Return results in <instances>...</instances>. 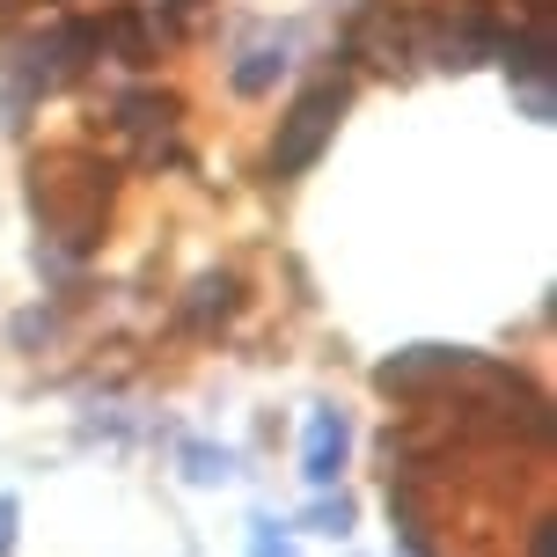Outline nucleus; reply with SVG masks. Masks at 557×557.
<instances>
[{
	"label": "nucleus",
	"mask_w": 557,
	"mask_h": 557,
	"mask_svg": "<svg viewBox=\"0 0 557 557\" xmlns=\"http://www.w3.org/2000/svg\"><path fill=\"white\" fill-rule=\"evenodd\" d=\"M37 337H52V315L45 308H29L23 323H15V345H37Z\"/></svg>",
	"instance_id": "obj_10"
},
{
	"label": "nucleus",
	"mask_w": 557,
	"mask_h": 557,
	"mask_svg": "<svg viewBox=\"0 0 557 557\" xmlns=\"http://www.w3.org/2000/svg\"><path fill=\"white\" fill-rule=\"evenodd\" d=\"M15 550V499H8V492H0V557Z\"/></svg>",
	"instance_id": "obj_11"
},
{
	"label": "nucleus",
	"mask_w": 557,
	"mask_h": 557,
	"mask_svg": "<svg viewBox=\"0 0 557 557\" xmlns=\"http://www.w3.org/2000/svg\"><path fill=\"white\" fill-rule=\"evenodd\" d=\"M176 462H184V476H191V484H227V476H235V455H227V447H213V441H184V455H176Z\"/></svg>",
	"instance_id": "obj_6"
},
{
	"label": "nucleus",
	"mask_w": 557,
	"mask_h": 557,
	"mask_svg": "<svg viewBox=\"0 0 557 557\" xmlns=\"http://www.w3.org/2000/svg\"><path fill=\"white\" fill-rule=\"evenodd\" d=\"M250 557H294V550H286V529H278V521H264V513L250 521Z\"/></svg>",
	"instance_id": "obj_8"
},
{
	"label": "nucleus",
	"mask_w": 557,
	"mask_h": 557,
	"mask_svg": "<svg viewBox=\"0 0 557 557\" xmlns=\"http://www.w3.org/2000/svg\"><path fill=\"white\" fill-rule=\"evenodd\" d=\"M235 308H243V278L235 272H198L191 294L176 301V323H184V331H213L221 315H235Z\"/></svg>",
	"instance_id": "obj_5"
},
{
	"label": "nucleus",
	"mask_w": 557,
	"mask_h": 557,
	"mask_svg": "<svg viewBox=\"0 0 557 557\" xmlns=\"http://www.w3.org/2000/svg\"><path fill=\"white\" fill-rule=\"evenodd\" d=\"M286 74H294V29H278V23L243 29V45L227 59V88H235L243 103H257V96H272Z\"/></svg>",
	"instance_id": "obj_2"
},
{
	"label": "nucleus",
	"mask_w": 557,
	"mask_h": 557,
	"mask_svg": "<svg viewBox=\"0 0 557 557\" xmlns=\"http://www.w3.org/2000/svg\"><path fill=\"white\" fill-rule=\"evenodd\" d=\"M308 529L315 535H352V499H345V492H323V499L308 506Z\"/></svg>",
	"instance_id": "obj_7"
},
{
	"label": "nucleus",
	"mask_w": 557,
	"mask_h": 557,
	"mask_svg": "<svg viewBox=\"0 0 557 557\" xmlns=\"http://www.w3.org/2000/svg\"><path fill=\"white\" fill-rule=\"evenodd\" d=\"M513 96H521L529 125H550V82H513Z\"/></svg>",
	"instance_id": "obj_9"
},
{
	"label": "nucleus",
	"mask_w": 557,
	"mask_h": 557,
	"mask_svg": "<svg viewBox=\"0 0 557 557\" xmlns=\"http://www.w3.org/2000/svg\"><path fill=\"white\" fill-rule=\"evenodd\" d=\"M447 374H470V352H455V345H411V352H396V360L374 367V389H425V382H447Z\"/></svg>",
	"instance_id": "obj_4"
},
{
	"label": "nucleus",
	"mask_w": 557,
	"mask_h": 557,
	"mask_svg": "<svg viewBox=\"0 0 557 557\" xmlns=\"http://www.w3.org/2000/svg\"><path fill=\"white\" fill-rule=\"evenodd\" d=\"M345 447H352V425H345V411H308V433H301V476L315 484V492H331L337 470H345Z\"/></svg>",
	"instance_id": "obj_3"
},
{
	"label": "nucleus",
	"mask_w": 557,
	"mask_h": 557,
	"mask_svg": "<svg viewBox=\"0 0 557 557\" xmlns=\"http://www.w3.org/2000/svg\"><path fill=\"white\" fill-rule=\"evenodd\" d=\"M345 103H352V88L337 82V74H323V82H308L301 96H294V111L278 117V133H272V154H264V169H272L278 184L286 176H301L323 147H331L337 133V117H345Z\"/></svg>",
	"instance_id": "obj_1"
}]
</instances>
